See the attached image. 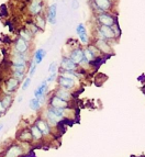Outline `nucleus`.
<instances>
[{
    "instance_id": "1",
    "label": "nucleus",
    "mask_w": 145,
    "mask_h": 157,
    "mask_svg": "<svg viewBox=\"0 0 145 157\" xmlns=\"http://www.w3.org/2000/svg\"><path fill=\"white\" fill-rule=\"evenodd\" d=\"M64 115H65V109H58V108L53 107H50L45 112L48 123H50L51 125H55V124L59 123L61 121H63Z\"/></svg>"
},
{
    "instance_id": "2",
    "label": "nucleus",
    "mask_w": 145,
    "mask_h": 157,
    "mask_svg": "<svg viewBox=\"0 0 145 157\" xmlns=\"http://www.w3.org/2000/svg\"><path fill=\"white\" fill-rule=\"evenodd\" d=\"M97 20L101 23V25H107V26H112L116 23V20L112 16L108 14V13H99L97 16Z\"/></svg>"
},
{
    "instance_id": "3",
    "label": "nucleus",
    "mask_w": 145,
    "mask_h": 157,
    "mask_svg": "<svg viewBox=\"0 0 145 157\" xmlns=\"http://www.w3.org/2000/svg\"><path fill=\"white\" fill-rule=\"evenodd\" d=\"M69 58H71L75 64L79 65V64L82 62V59H84V50H82L80 47H77V48L73 50L71 52Z\"/></svg>"
},
{
    "instance_id": "4",
    "label": "nucleus",
    "mask_w": 145,
    "mask_h": 157,
    "mask_svg": "<svg viewBox=\"0 0 145 157\" xmlns=\"http://www.w3.org/2000/svg\"><path fill=\"white\" fill-rule=\"evenodd\" d=\"M76 32H77V35H78L79 40H80V42H82V44L87 45L88 42H89V37H88V35H87V31H86V28H85L84 24H82V23L78 24Z\"/></svg>"
},
{
    "instance_id": "5",
    "label": "nucleus",
    "mask_w": 145,
    "mask_h": 157,
    "mask_svg": "<svg viewBox=\"0 0 145 157\" xmlns=\"http://www.w3.org/2000/svg\"><path fill=\"white\" fill-rule=\"evenodd\" d=\"M61 66L65 71H76L77 64H75L69 57H64L61 62Z\"/></svg>"
},
{
    "instance_id": "6",
    "label": "nucleus",
    "mask_w": 145,
    "mask_h": 157,
    "mask_svg": "<svg viewBox=\"0 0 145 157\" xmlns=\"http://www.w3.org/2000/svg\"><path fill=\"white\" fill-rule=\"evenodd\" d=\"M96 8L99 9L101 12H108L112 7L111 0H93Z\"/></svg>"
},
{
    "instance_id": "7",
    "label": "nucleus",
    "mask_w": 145,
    "mask_h": 157,
    "mask_svg": "<svg viewBox=\"0 0 145 157\" xmlns=\"http://www.w3.org/2000/svg\"><path fill=\"white\" fill-rule=\"evenodd\" d=\"M22 155V148L19 145H11L6 151L3 157H20Z\"/></svg>"
},
{
    "instance_id": "8",
    "label": "nucleus",
    "mask_w": 145,
    "mask_h": 157,
    "mask_svg": "<svg viewBox=\"0 0 145 157\" xmlns=\"http://www.w3.org/2000/svg\"><path fill=\"white\" fill-rule=\"evenodd\" d=\"M50 105L53 108H58V109H67V108H68V102L59 99V98L56 97V96H53V97L51 98Z\"/></svg>"
},
{
    "instance_id": "9",
    "label": "nucleus",
    "mask_w": 145,
    "mask_h": 157,
    "mask_svg": "<svg viewBox=\"0 0 145 157\" xmlns=\"http://www.w3.org/2000/svg\"><path fill=\"white\" fill-rule=\"evenodd\" d=\"M29 10L32 14L39 16L40 13L42 12V0H31Z\"/></svg>"
},
{
    "instance_id": "10",
    "label": "nucleus",
    "mask_w": 145,
    "mask_h": 157,
    "mask_svg": "<svg viewBox=\"0 0 145 157\" xmlns=\"http://www.w3.org/2000/svg\"><path fill=\"white\" fill-rule=\"evenodd\" d=\"M58 84L61 86V88H64V89H71L75 85V80L74 79L67 78V77L61 76L58 78Z\"/></svg>"
},
{
    "instance_id": "11",
    "label": "nucleus",
    "mask_w": 145,
    "mask_h": 157,
    "mask_svg": "<svg viewBox=\"0 0 145 157\" xmlns=\"http://www.w3.org/2000/svg\"><path fill=\"white\" fill-rule=\"evenodd\" d=\"M57 6L56 3H53V5L50 6L48 11V21L50 22L52 25L56 23V13H57Z\"/></svg>"
},
{
    "instance_id": "12",
    "label": "nucleus",
    "mask_w": 145,
    "mask_h": 157,
    "mask_svg": "<svg viewBox=\"0 0 145 157\" xmlns=\"http://www.w3.org/2000/svg\"><path fill=\"white\" fill-rule=\"evenodd\" d=\"M98 29L100 30L101 33L103 34V36L105 37V40H112V39H116V35H114V32L112 30L111 26H107V25H100Z\"/></svg>"
},
{
    "instance_id": "13",
    "label": "nucleus",
    "mask_w": 145,
    "mask_h": 157,
    "mask_svg": "<svg viewBox=\"0 0 145 157\" xmlns=\"http://www.w3.org/2000/svg\"><path fill=\"white\" fill-rule=\"evenodd\" d=\"M28 47H29L28 42H25L21 37L16 42V52L20 53V54H25V52L28 51Z\"/></svg>"
},
{
    "instance_id": "14",
    "label": "nucleus",
    "mask_w": 145,
    "mask_h": 157,
    "mask_svg": "<svg viewBox=\"0 0 145 157\" xmlns=\"http://www.w3.org/2000/svg\"><path fill=\"white\" fill-rule=\"evenodd\" d=\"M96 47L99 50V52L105 53V54L111 53L110 45L105 42V41H103V40H97V41H96Z\"/></svg>"
},
{
    "instance_id": "15",
    "label": "nucleus",
    "mask_w": 145,
    "mask_h": 157,
    "mask_svg": "<svg viewBox=\"0 0 145 157\" xmlns=\"http://www.w3.org/2000/svg\"><path fill=\"white\" fill-rule=\"evenodd\" d=\"M54 96H56V97H58L59 99L64 100V101H67V102H68L69 100H71V92H69L67 89H64V88L58 89L57 91L55 92V94H54Z\"/></svg>"
},
{
    "instance_id": "16",
    "label": "nucleus",
    "mask_w": 145,
    "mask_h": 157,
    "mask_svg": "<svg viewBox=\"0 0 145 157\" xmlns=\"http://www.w3.org/2000/svg\"><path fill=\"white\" fill-rule=\"evenodd\" d=\"M48 90V81H42V84L40 85L39 88L34 90V98H40L42 96H45V92Z\"/></svg>"
},
{
    "instance_id": "17",
    "label": "nucleus",
    "mask_w": 145,
    "mask_h": 157,
    "mask_svg": "<svg viewBox=\"0 0 145 157\" xmlns=\"http://www.w3.org/2000/svg\"><path fill=\"white\" fill-rule=\"evenodd\" d=\"M19 82H20V81H19L18 79L14 78V77L9 78L8 81H7V89H8V91H10V92L14 91V90L18 88Z\"/></svg>"
},
{
    "instance_id": "18",
    "label": "nucleus",
    "mask_w": 145,
    "mask_h": 157,
    "mask_svg": "<svg viewBox=\"0 0 145 157\" xmlns=\"http://www.w3.org/2000/svg\"><path fill=\"white\" fill-rule=\"evenodd\" d=\"M35 125H36L37 128L41 130V132H42L43 134H45V135L50 134V125H48V123H46L45 121L37 120V122H36V124H35Z\"/></svg>"
},
{
    "instance_id": "19",
    "label": "nucleus",
    "mask_w": 145,
    "mask_h": 157,
    "mask_svg": "<svg viewBox=\"0 0 145 157\" xmlns=\"http://www.w3.org/2000/svg\"><path fill=\"white\" fill-rule=\"evenodd\" d=\"M45 55H46V52H45V51L43 50V48H39V50H37L36 52H35L34 60H33V62H34V63L37 65V64H40L41 62H42L43 58L45 57Z\"/></svg>"
},
{
    "instance_id": "20",
    "label": "nucleus",
    "mask_w": 145,
    "mask_h": 157,
    "mask_svg": "<svg viewBox=\"0 0 145 157\" xmlns=\"http://www.w3.org/2000/svg\"><path fill=\"white\" fill-rule=\"evenodd\" d=\"M31 134H32V137H33V139H35V140H41V139H42V135H43V133L41 132V130H40L36 125L32 126Z\"/></svg>"
},
{
    "instance_id": "21",
    "label": "nucleus",
    "mask_w": 145,
    "mask_h": 157,
    "mask_svg": "<svg viewBox=\"0 0 145 157\" xmlns=\"http://www.w3.org/2000/svg\"><path fill=\"white\" fill-rule=\"evenodd\" d=\"M29 105H30V108H31V110L33 111H36L40 109V107H41V101H40L39 99H36V98H33V99L30 100L29 102Z\"/></svg>"
},
{
    "instance_id": "22",
    "label": "nucleus",
    "mask_w": 145,
    "mask_h": 157,
    "mask_svg": "<svg viewBox=\"0 0 145 157\" xmlns=\"http://www.w3.org/2000/svg\"><path fill=\"white\" fill-rule=\"evenodd\" d=\"M84 58L87 60L88 63H91L92 60L96 58L95 55H93V54H92V52L90 51L89 47H87V48H85V50H84Z\"/></svg>"
},
{
    "instance_id": "23",
    "label": "nucleus",
    "mask_w": 145,
    "mask_h": 157,
    "mask_svg": "<svg viewBox=\"0 0 145 157\" xmlns=\"http://www.w3.org/2000/svg\"><path fill=\"white\" fill-rule=\"evenodd\" d=\"M32 137V134L30 131H22L19 135V140L22 142H29Z\"/></svg>"
},
{
    "instance_id": "24",
    "label": "nucleus",
    "mask_w": 145,
    "mask_h": 157,
    "mask_svg": "<svg viewBox=\"0 0 145 157\" xmlns=\"http://www.w3.org/2000/svg\"><path fill=\"white\" fill-rule=\"evenodd\" d=\"M20 37H21V39H23L25 42L29 43L30 41L32 40V33L29 31V30H24V31L20 32Z\"/></svg>"
},
{
    "instance_id": "25",
    "label": "nucleus",
    "mask_w": 145,
    "mask_h": 157,
    "mask_svg": "<svg viewBox=\"0 0 145 157\" xmlns=\"http://www.w3.org/2000/svg\"><path fill=\"white\" fill-rule=\"evenodd\" d=\"M1 102H2L3 108L7 110V109H8V108L11 105V102H12V97H11V96H9V94H7V96H5V97L2 98Z\"/></svg>"
},
{
    "instance_id": "26",
    "label": "nucleus",
    "mask_w": 145,
    "mask_h": 157,
    "mask_svg": "<svg viewBox=\"0 0 145 157\" xmlns=\"http://www.w3.org/2000/svg\"><path fill=\"white\" fill-rule=\"evenodd\" d=\"M35 21H36V24L35 25L37 26V28H40V29H44L45 28V19L44 18H42V17L40 16H36L35 17Z\"/></svg>"
},
{
    "instance_id": "27",
    "label": "nucleus",
    "mask_w": 145,
    "mask_h": 157,
    "mask_svg": "<svg viewBox=\"0 0 145 157\" xmlns=\"http://www.w3.org/2000/svg\"><path fill=\"white\" fill-rule=\"evenodd\" d=\"M13 71H17V73H22L25 74L26 65H12Z\"/></svg>"
},
{
    "instance_id": "28",
    "label": "nucleus",
    "mask_w": 145,
    "mask_h": 157,
    "mask_svg": "<svg viewBox=\"0 0 145 157\" xmlns=\"http://www.w3.org/2000/svg\"><path fill=\"white\" fill-rule=\"evenodd\" d=\"M56 71H57V64H56V62H53L48 67V73H50V75H54V74H56Z\"/></svg>"
},
{
    "instance_id": "29",
    "label": "nucleus",
    "mask_w": 145,
    "mask_h": 157,
    "mask_svg": "<svg viewBox=\"0 0 145 157\" xmlns=\"http://www.w3.org/2000/svg\"><path fill=\"white\" fill-rule=\"evenodd\" d=\"M31 81H32L31 77H28V78L24 79V82H23V85H22V90H26V89H28V87L31 85Z\"/></svg>"
},
{
    "instance_id": "30",
    "label": "nucleus",
    "mask_w": 145,
    "mask_h": 157,
    "mask_svg": "<svg viewBox=\"0 0 145 157\" xmlns=\"http://www.w3.org/2000/svg\"><path fill=\"white\" fill-rule=\"evenodd\" d=\"M35 69H36V64L33 62L31 64V67H30V71H29V77H32L33 75L35 74Z\"/></svg>"
},
{
    "instance_id": "31",
    "label": "nucleus",
    "mask_w": 145,
    "mask_h": 157,
    "mask_svg": "<svg viewBox=\"0 0 145 157\" xmlns=\"http://www.w3.org/2000/svg\"><path fill=\"white\" fill-rule=\"evenodd\" d=\"M13 77H14L16 79H18L19 81H21V80H23V79H24V74L13 71Z\"/></svg>"
},
{
    "instance_id": "32",
    "label": "nucleus",
    "mask_w": 145,
    "mask_h": 157,
    "mask_svg": "<svg viewBox=\"0 0 145 157\" xmlns=\"http://www.w3.org/2000/svg\"><path fill=\"white\" fill-rule=\"evenodd\" d=\"M55 77H56V74H54V75H50V77H48V79H46V81H48V82H52L54 79H55Z\"/></svg>"
},
{
    "instance_id": "33",
    "label": "nucleus",
    "mask_w": 145,
    "mask_h": 157,
    "mask_svg": "<svg viewBox=\"0 0 145 157\" xmlns=\"http://www.w3.org/2000/svg\"><path fill=\"white\" fill-rule=\"evenodd\" d=\"M71 6H73V8H78V2H77V0H73V2H71Z\"/></svg>"
},
{
    "instance_id": "34",
    "label": "nucleus",
    "mask_w": 145,
    "mask_h": 157,
    "mask_svg": "<svg viewBox=\"0 0 145 157\" xmlns=\"http://www.w3.org/2000/svg\"><path fill=\"white\" fill-rule=\"evenodd\" d=\"M6 111V109L3 108V105H2V102H1V100H0V114L1 113H3Z\"/></svg>"
},
{
    "instance_id": "35",
    "label": "nucleus",
    "mask_w": 145,
    "mask_h": 157,
    "mask_svg": "<svg viewBox=\"0 0 145 157\" xmlns=\"http://www.w3.org/2000/svg\"><path fill=\"white\" fill-rule=\"evenodd\" d=\"M22 100H23V97H21V96H20V97L18 98V101L19 102H22Z\"/></svg>"
},
{
    "instance_id": "36",
    "label": "nucleus",
    "mask_w": 145,
    "mask_h": 157,
    "mask_svg": "<svg viewBox=\"0 0 145 157\" xmlns=\"http://www.w3.org/2000/svg\"><path fill=\"white\" fill-rule=\"evenodd\" d=\"M3 126H5V125H3V123H0V131L3 128Z\"/></svg>"
},
{
    "instance_id": "37",
    "label": "nucleus",
    "mask_w": 145,
    "mask_h": 157,
    "mask_svg": "<svg viewBox=\"0 0 145 157\" xmlns=\"http://www.w3.org/2000/svg\"><path fill=\"white\" fill-rule=\"evenodd\" d=\"M0 117H1V114H0Z\"/></svg>"
}]
</instances>
